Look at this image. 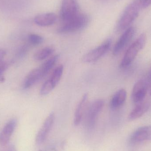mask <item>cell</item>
I'll use <instances>...</instances> for the list:
<instances>
[{
	"label": "cell",
	"instance_id": "cell-6",
	"mask_svg": "<svg viewBox=\"0 0 151 151\" xmlns=\"http://www.w3.org/2000/svg\"><path fill=\"white\" fill-rule=\"evenodd\" d=\"M63 70V65H58L55 69L49 78L42 86L40 92L41 96L48 95L56 87L61 80Z\"/></svg>",
	"mask_w": 151,
	"mask_h": 151
},
{
	"label": "cell",
	"instance_id": "cell-15",
	"mask_svg": "<svg viewBox=\"0 0 151 151\" xmlns=\"http://www.w3.org/2000/svg\"><path fill=\"white\" fill-rule=\"evenodd\" d=\"M57 16L53 12H48L37 15L34 18L35 24L39 26H50L55 23Z\"/></svg>",
	"mask_w": 151,
	"mask_h": 151
},
{
	"label": "cell",
	"instance_id": "cell-10",
	"mask_svg": "<svg viewBox=\"0 0 151 151\" xmlns=\"http://www.w3.org/2000/svg\"><path fill=\"white\" fill-rule=\"evenodd\" d=\"M46 75L41 66L34 69L25 78L23 83V87L24 89L29 88Z\"/></svg>",
	"mask_w": 151,
	"mask_h": 151
},
{
	"label": "cell",
	"instance_id": "cell-8",
	"mask_svg": "<svg viewBox=\"0 0 151 151\" xmlns=\"http://www.w3.org/2000/svg\"><path fill=\"white\" fill-rule=\"evenodd\" d=\"M55 119V114L52 112L44 121L42 126L38 131L35 138L36 143L38 145L43 143L47 139L53 127Z\"/></svg>",
	"mask_w": 151,
	"mask_h": 151
},
{
	"label": "cell",
	"instance_id": "cell-2",
	"mask_svg": "<svg viewBox=\"0 0 151 151\" xmlns=\"http://www.w3.org/2000/svg\"><path fill=\"white\" fill-rule=\"evenodd\" d=\"M147 40V36L145 33L140 35L130 45L125 53V55L122 60L120 67L125 68L129 66L133 62L139 52L145 46Z\"/></svg>",
	"mask_w": 151,
	"mask_h": 151
},
{
	"label": "cell",
	"instance_id": "cell-24",
	"mask_svg": "<svg viewBox=\"0 0 151 151\" xmlns=\"http://www.w3.org/2000/svg\"><path fill=\"white\" fill-rule=\"evenodd\" d=\"M150 81H151V68L150 71Z\"/></svg>",
	"mask_w": 151,
	"mask_h": 151
},
{
	"label": "cell",
	"instance_id": "cell-5",
	"mask_svg": "<svg viewBox=\"0 0 151 151\" xmlns=\"http://www.w3.org/2000/svg\"><path fill=\"white\" fill-rule=\"evenodd\" d=\"M111 43V40L107 39L101 45L85 54L83 57V62L86 63H90L98 61L109 51Z\"/></svg>",
	"mask_w": 151,
	"mask_h": 151
},
{
	"label": "cell",
	"instance_id": "cell-3",
	"mask_svg": "<svg viewBox=\"0 0 151 151\" xmlns=\"http://www.w3.org/2000/svg\"><path fill=\"white\" fill-rule=\"evenodd\" d=\"M88 22L89 18L87 15L79 13L70 20L65 22L58 29V32L65 34L77 32L85 27Z\"/></svg>",
	"mask_w": 151,
	"mask_h": 151
},
{
	"label": "cell",
	"instance_id": "cell-14",
	"mask_svg": "<svg viewBox=\"0 0 151 151\" xmlns=\"http://www.w3.org/2000/svg\"><path fill=\"white\" fill-rule=\"evenodd\" d=\"M88 105V94L85 93L83 96L76 107L74 116V124L78 126L81 121Z\"/></svg>",
	"mask_w": 151,
	"mask_h": 151
},
{
	"label": "cell",
	"instance_id": "cell-16",
	"mask_svg": "<svg viewBox=\"0 0 151 151\" xmlns=\"http://www.w3.org/2000/svg\"><path fill=\"white\" fill-rule=\"evenodd\" d=\"M127 93L124 89H120L113 95L110 102V106L116 110L123 105L127 99Z\"/></svg>",
	"mask_w": 151,
	"mask_h": 151
},
{
	"label": "cell",
	"instance_id": "cell-21",
	"mask_svg": "<svg viewBox=\"0 0 151 151\" xmlns=\"http://www.w3.org/2000/svg\"><path fill=\"white\" fill-rule=\"evenodd\" d=\"M151 5V0H143V1L142 8H146Z\"/></svg>",
	"mask_w": 151,
	"mask_h": 151
},
{
	"label": "cell",
	"instance_id": "cell-9",
	"mask_svg": "<svg viewBox=\"0 0 151 151\" xmlns=\"http://www.w3.org/2000/svg\"><path fill=\"white\" fill-rule=\"evenodd\" d=\"M135 32V28L133 27H130L125 30L114 47L113 50L114 55H117L122 51L132 40Z\"/></svg>",
	"mask_w": 151,
	"mask_h": 151
},
{
	"label": "cell",
	"instance_id": "cell-20",
	"mask_svg": "<svg viewBox=\"0 0 151 151\" xmlns=\"http://www.w3.org/2000/svg\"><path fill=\"white\" fill-rule=\"evenodd\" d=\"M8 68V64L5 62H2L0 63V77L1 76L3 73Z\"/></svg>",
	"mask_w": 151,
	"mask_h": 151
},
{
	"label": "cell",
	"instance_id": "cell-4",
	"mask_svg": "<svg viewBox=\"0 0 151 151\" xmlns=\"http://www.w3.org/2000/svg\"><path fill=\"white\" fill-rule=\"evenodd\" d=\"M104 106L103 99H98L94 100L88 104L85 114V124L89 129L93 128L95 126L97 118Z\"/></svg>",
	"mask_w": 151,
	"mask_h": 151
},
{
	"label": "cell",
	"instance_id": "cell-7",
	"mask_svg": "<svg viewBox=\"0 0 151 151\" xmlns=\"http://www.w3.org/2000/svg\"><path fill=\"white\" fill-rule=\"evenodd\" d=\"M79 13L77 0H62L60 17L64 23L70 20Z\"/></svg>",
	"mask_w": 151,
	"mask_h": 151
},
{
	"label": "cell",
	"instance_id": "cell-23",
	"mask_svg": "<svg viewBox=\"0 0 151 151\" xmlns=\"http://www.w3.org/2000/svg\"><path fill=\"white\" fill-rule=\"evenodd\" d=\"M6 151H17V149L14 145H11L8 147Z\"/></svg>",
	"mask_w": 151,
	"mask_h": 151
},
{
	"label": "cell",
	"instance_id": "cell-22",
	"mask_svg": "<svg viewBox=\"0 0 151 151\" xmlns=\"http://www.w3.org/2000/svg\"><path fill=\"white\" fill-rule=\"evenodd\" d=\"M6 51L3 49H0V63L3 62L4 58L6 55Z\"/></svg>",
	"mask_w": 151,
	"mask_h": 151
},
{
	"label": "cell",
	"instance_id": "cell-13",
	"mask_svg": "<svg viewBox=\"0 0 151 151\" xmlns=\"http://www.w3.org/2000/svg\"><path fill=\"white\" fill-rule=\"evenodd\" d=\"M151 140V126H145L137 129L130 137V142L136 144Z\"/></svg>",
	"mask_w": 151,
	"mask_h": 151
},
{
	"label": "cell",
	"instance_id": "cell-18",
	"mask_svg": "<svg viewBox=\"0 0 151 151\" xmlns=\"http://www.w3.org/2000/svg\"><path fill=\"white\" fill-rule=\"evenodd\" d=\"M55 49L50 46L45 47L38 50L34 55V58L37 61H42L53 55Z\"/></svg>",
	"mask_w": 151,
	"mask_h": 151
},
{
	"label": "cell",
	"instance_id": "cell-19",
	"mask_svg": "<svg viewBox=\"0 0 151 151\" xmlns=\"http://www.w3.org/2000/svg\"><path fill=\"white\" fill-rule=\"evenodd\" d=\"M28 41L33 46L40 45L43 42L44 39L42 36L35 34H31L28 37Z\"/></svg>",
	"mask_w": 151,
	"mask_h": 151
},
{
	"label": "cell",
	"instance_id": "cell-1",
	"mask_svg": "<svg viewBox=\"0 0 151 151\" xmlns=\"http://www.w3.org/2000/svg\"><path fill=\"white\" fill-rule=\"evenodd\" d=\"M142 2L140 0H134L129 4L123 11L119 19L116 26L117 32L126 30L138 17L142 8Z\"/></svg>",
	"mask_w": 151,
	"mask_h": 151
},
{
	"label": "cell",
	"instance_id": "cell-11",
	"mask_svg": "<svg viewBox=\"0 0 151 151\" xmlns=\"http://www.w3.org/2000/svg\"><path fill=\"white\" fill-rule=\"evenodd\" d=\"M148 92V86L144 81H138L135 84L132 92V100L135 104H140L144 99Z\"/></svg>",
	"mask_w": 151,
	"mask_h": 151
},
{
	"label": "cell",
	"instance_id": "cell-17",
	"mask_svg": "<svg viewBox=\"0 0 151 151\" xmlns=\"http://www.w3.org/2000/svg\"><path fill=\"white\" fill-rule=\"evenodd\" d=\"M150 107V105L148 103H141L138 104L129 114V119L130 120H134L139 119L148 111Z\"/></svg>",
	"mask_w": 151,
	"mask_h": 151
},
{
	"label": "cell",
	"instance_id": "cell-12",
	"mask_svg": "<svg viewBox=\"0 0 151 151\" xmlns=\"http://www.w3.org/2000/svg\"><path fill=\"white\" fill-rule=\"evenodd\" d=\"M17 121L16 119L10 120L4 127L0 133V144L4 146L9 143L17 127Z\"/></svg>",
	"mask_w": 151,
	"mask_h": 151
}]
</instances>
